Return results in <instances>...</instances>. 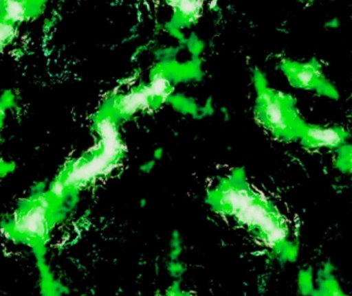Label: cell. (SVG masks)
Segmentation results:
<instances>
[{
  "label": "cell",
  "mask_w": 352,
  "mask_h": 296,
  "mask_svg": "<svg viewBox=\"0 0 352 296\" xmlns=\"http://www.w3.org/2000/svg\"><path fill=\"white\" fill-rule=\"evenodd\" d=\"M209 204L219 214L233 219L277 255L296 256L289 227L278 209L254 190L241 172L223 178L209 192Z\"/></svg>",
  "instance_id": "obj_1"
},
{
  "label": "cell",
  "mask_w": 352,
  "mask_h": 296,
  "mask_svg": "<svg viewBox=\"0 0 352 296\" xmlns=\"http://www.w3.org/2000/svg\"><path fill=\"white\" fill-rule=\"evenodd\" d=\"M64 203L41 184L19 202L14 212L0 225L8 241L26 246L34 254L43 295H56L59 289L47 266L45 255L53 229L63 214Z\"/></svg>",
  "instance_id": "obj_2"
},
{
  "label": "cell",
  "mask_w": 352,
  "mask_h": 296,
  "mask_svg": "<svg viewBox=\"0 0 352 296\" xmlns=\"http://www.w3.org/2000/svg\"><path fill=\"white\" fill-rule=\"evenodd\" d=\"M118 123L117 119L103 111L97 115L94 124L98 134L96 146L66 163L47 187L58 198L66 202L70 196L111 173L119 165L124 146Z\"/></svg>",
  "instance_id": "obj_3"
},
{
  "label": "cell",
  "mask_w": 352,
  "mask_h": 296,
  "mask_svg": "<svg viewBox=\"0 0 352 296\" xmlns=\"http://www.w3.org/2000/svg\"><path fill=\"white\" fill-rule=\"evenodd\" d=\"M256 117L269 133L281 141L300 140L306 123L300 117L295 100L289 95L273 90L264 76L254 73Z\"/></svg>",
  "instance_id": "obj_4"
},
{
  "label": "cell",
  "mask_w": 352,
  "mask_h": 296,
  "mask_svg": "<svg viewBox=\"0 0 352 296\" xmlns=\"http://www.w3.org/2000/svg\"><path fill=\"white\" fill-rule=\"evenodd\" d=\"M281 69L295 88L316 91L324 96L336 98V90L324 78L322 67L316 60L307 63L285 60L281 63Z\"/></svg>",
  "instance_id": "obj_5"
},
{
  "label": "cell",
  "mask_w": 352,
  "mask_h": 296,
  "mask_svg": "<svg viewBox=\"0 0 352 296\" xmlns=\"http://www.w3.org/2000/svg\"><path fill=\"white\" fill-rule=\"evenodd\" d=\"M349 137V132L341 127H320L306 124L300 141L306 149H332L342 146Z\"/></svg>",
  "instance_id": "obj_6"
},
{
  "label": "cell",
  "mask_w": 352,
  "mask_h": 296,
  "mask_svg": "<svg viewBox=\"0 0 352 296\" xmlns=\"http://www.w3.org/2000/svg\"><path fill=\"white\" fill-rule=\"evenodd\" d=\"M175 10V24L188 26L199 18L203 0H166Z\"/></svg>",
  "instance_id": "obj_7"
},
{
  "label": "cell",
  "mask_w": 352,
  "mask_h": 296,
  "mask_svg": "<svg viewBox=\"0 0 352 296\" xmlns=\"http://www.w3.org/2000/svg\"><path fill=\"white\" fill-rule=\"evenodd\" d=\"M28 8L23 0H4L1 19L16 25L25 20Z\"/></svg>",
  "instance_id": "obj_8"
},
{
  "label": "cell",
  "mask_w": 352,
  "mask_h": 296,
  "mask_svg": "<svg viewBox=\"0 0 352 296\" xmlns=\"http://www.w3.org/2000/svg\"><path fill=\"white\" fill-rule=\"evenodd\" d=\"M336 167L343 173L352 174V144H343L338 148Z\"/></svg>",
  "instance_id": "obj_9"
},
{
  "label": "cell",
  "mask_w": 352,
  "mask_h": 296,
  "mask_svg": "<svg viewBox=\"0 0 352 296\" xmlns=\"http://www.w3.org/2000/svg\"><path fill=\"white\" fill-rule=\"evenodd\" d=\"M316 295H343L342 291L339 288L338 283L335 280L330 271H326V273L322 275V280L320 281V289H318V291H316Z\"/></svg>",
  "instance_id": "obj_10"
},
{
  "label": "cell",
  "mask_w": 352,
  "mask_h": 296,
  "mask_svg": "<svg viewBox=\"0 0 352 296\" xmlns=\"http://www.w3.org/2000/svg\"><path fill=\"white\" fill-rule=\"evenodd\" d=\"M16 34V25L0 19V49H3Z\"/></svg>",
  "instance_id": "obj_11"
},
{
  "label": "cell",
  "mask_w": 352,
  "mask_h": 296,
  "mask_svg": "<svg viewBox=\"0 0 352 296\" xmlns=\"http://www.w3.org/2000/svg\"><path fill=\"white\" fill-rule=\"evenodd\" d=\"M16 169V163L14 161H6L0 155V180L3 179L8 174L12 173Z\"/></svg>",
  "instance_id": "obj_12"
},
{
  "label": "cell",
  "mask_w": 352,
  "mask_h": 296,
  "mask_svg": "<svg viewBox=\"0 0 352 296\" xmlns=\"http://www.w3.org/2000/svg\"><path fill=\"white\" fill-rule=\"evenodd\" d=\"M301 289L305 295H312L314 293V286L311 282V274L309 272L304 273L303 277L301 280Z\"/></svg>",
  "instance_id": "obj_13"
},
{
  "label": "cell",
  "mask_w": 352,
  "mask_h": 296,
  "mask_svg": "<svg viewBox=\"0 0 352 296\" xmlns=\"http://www.w3.org/2000/svg\"><path fill=\"white\" fill-rule=\"evenodd\" d=\"M10 98H8V97L0 98V130H1L2 126H3L6 111L10 109Z\"/></svg>",
  "instance_id": "obj_14"
}]
</instances>
